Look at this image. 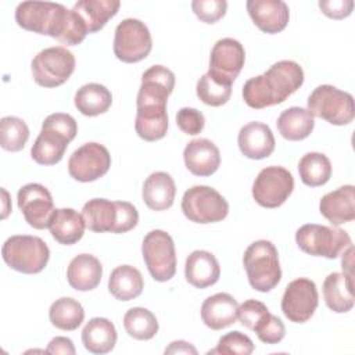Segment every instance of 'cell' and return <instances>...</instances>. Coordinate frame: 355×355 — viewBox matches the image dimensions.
<instances>
[{"label": "cell", "instance_id": "cell-3", "mask_svg": "<svg viewBox=\"0 0 355 355\" xmlns=\"http://www.w3.org/2000/svg\"><path fill=\"white\" fill-rule=\"evenodd\" d=\"M76 133L78 125L72 115L64 112L50 114L43 121L42 130L31 148L32 159L39 165L58 164Z\"/></svg>", "mask_w": 355, "mask_h": 355}, {"label": "cell", "instance_id": "cell-42", "mask_svg": "<svg viewBox=\"0 0 355 355\" xmlns=\"http://www.w3.org/2000/svg\"><path fill=\"white\" fill-rule=\"evenodd\" d=\"M178 128L190 136H196L202 132L205 126V118L201 111L190 107H183L176 114Z\"/></svg>", "mask_w": 355, "mask_h": 355}, {"label": "cell", "instance_id": "cell-29", "mask_svg": "<svg viewBox=\"0 0 355 355\" xmlns=\"http://www.w3.org/2000/svg\"><path fill=\"white\" fill-rule=\"evenodd\" d=\"M323 298L330 311L345 313L354 306V282L344 273L333 272L323 282Z\"/></svg>", "mask_w": 355, "mask_h": 355}, {"label": "cell", "instance_id": "cell-35", "mask_svg": "<svg viewBox=\"0 0 355 355\" xmlns=\"http://www.w3.org/2000/svg\"><path fill=\"white\" fill-rule=\"evenodd\" d=\"M301 182L309 187L323 186L331 176V162L322 153H306L298 162Z\"/></svg>", "mask_w": 355, "mask_h": 355}, {"label": "cell", "instance_id": "cell-9", "mask_svg": "<svg viewBox=\"0 0 355 355\" xmlns=\"http://www.w3.org/2000/svg\"><path fill=\"white\" fill-rule=\"evenodd\" d=\"M184 216L196 223H214L223 220L229 214L225 197L209 186H193L182 198Z\"/></svg>", "mask_w": 355, "mask_h": 355}, {"label": "cell", "instance_id": "cell-44", "mask_svg": "<svg viewBox=\"0 0 355 355\" xmlns=\"http://www.w3.org/2000/svg\"><path fill=\"white\" fill-rule=\"evenodd\" d=\"M118 219L114 233H126L132 230L139 222V212L136 207L128 201H116Z\"/></svg>", "mask_w": 355, "mask_h": 355}, {"label": "cell", "instance_id": "cell-15", "mask_svg": "<svg viewBox=\"0 0 355 355\" xmlns=\"http://www.w3.org/2000/svg\"><path fill=\"white\" fill-rule=\"evenodd\" d=\"M65 8L50 1H22L15 8V22L25 31L53 37Z\"/></svg>", "mask_w": 355, "mask_h": 355}, {"label": "cell", "instance_id": "cell-17", "mask_svg": "<svg viewBox=\"0 0 355 355\" xmlns=\"http://www.w3.org/2000/svg\"><path fill=\"white\" fill-rule=\"evenodd\" d=\"M244 61L245 51L243 44L236 39L223 37L219 39L211 50L208 72L232 85L244 67Z\"/></svg>", "mask_w": 355, "mask_h": 355}, {"label": "cell", "instance_id": "cell-31", "mask_svg": "<svg viewBox=\"0 0 355 355\" xmlns=\"http://www.w3.org/2000/svg\"><path fill=\"white\" fill-rule=\"evenodd\" d=\"M276 126L286 140L300 141L312 133L315 119L306 108L290 107L279 115Z\"/></svg>", "mask_w": 355, "mask_h": 355}, {"label": "cell", "instance_id": "cell-34", "mask_svg": "<svg viewBox=\"0 0 355 355\" xmlns=\"http://www.w3.org/2000/svg\"><path fill=\"white\" fill-rule=\"evenodd\" d=\"M49 318L54 327L64 331H72L82 324L85 311L79 301L71 297H61L51 304Z\"/></svg>", "mask_w": 355, "mask_h": 355}, {"label": "cell", "instance_id": "cell-20", "mask_svg": "<svg viewBox=\"0 0 355 355\" xmlns=\"http://www.w3.org/2000/svg\"><path fill=\"white\" fill-rule=\"evenodd\" d=\"M186 168L196 176H211L220 165V153L214 141L194 139L183 150Z\"/></svg>", "mask_w": 355, "mask_h": 355}, {"label": "cell", "instance_id": "cell-19", "mask_svg": "<svg viewBox=\"0 0 355 355\" xmlns=\"http://www.w3.org/2000/svg\"><path fill=\"white\" fill-rule=\"evenodd\" d=\"M241 154L250 159L268 158L275 150V136L272 129L262 122H248L244 125L237 137Z\"/></svg>", "mask_w": 355, "mask_h": 355}, {"label": "cell", "instance_id": "cell-24", "mask_svg": "<svg viewBox=\"0 0 355 355\" xmlns=\"http://www.w3.org/2000/svg\"><path fill=\"white\" fill-rule=\"evenodd\" d=\"M103 276L101 262L90 254H79L68 265L67 280L76 291L94 290Z\"/></svg>", "mask_w": 355, "mask_h": 355}, {"label": "cell", "instance_id": "cell-39", "mask_svg": "<svg viewBox=\"0 0 355 355\" xmlns=\"http://www.w3.org/2000/svg\"><path fill=\"white\" fill-rule=\"evenodd\" d=\"M254 351L252 340L244 333L234 330L222 336L218 341L216 348L208 351V354L220 355H250Z\"/></svg>", "mask_w": 355, "mask_h": 355}, {"label": "cell", "instance_id": "cell-7", "mask_svg": "<svg viewBox=\"0 0 355 355\" xmlns=\"http://www.w3.org/2000/svg\"><path fill=\"white\" fill-rule=\"evenodd\" d=\"M308 111L331 125L343 126L354 121L355 107L354 97L331 85H320L309 94Z\"/></svg>", "mask_w": 355, "mask_h": 355}, {"label": "cell", "instance_id": "cell-23", "mask_svg": "<svg viewBox=\"0 0 355 355\" xmlns=\"http://www.w3.org/2000/svg\"><path fill=\"white\" fill-rule=\"evenodd\" d=\"M220 276V266L215 255L205 250L193 251L184 263V277L196 288L214 286Z\"/></svg>", "mask_w": 355, "mask_h": 355}, {"label": "cell", "instance_id": "cell-28", "mask_svg": "<svg viewBox=\"0 0 355 355\" xmlns=\"http://www.w3.org/2000/svg\"><path fill=\"white\" fill-rule=\"evenodd\" d=\"M82 218L89 230L96 233H114L118 219L116 201L92 198L82 208Z\"/></svg>", "mask_w": 355, "mask_h": 355}, {"label": "cell", "instance_id": "cell-38", "mask_svg": "<svg viewBox=\"0 0 355 355\" xmlns=\"http://www.w3.org/2000/svg\"><path fill=\"white\" fill-rule=\"evenodd\" d=\"M197 97L207 105L220 107L227 103L232 94V85L226 83L209 72L204 73L197 82Z\"/></svg>", "mask_w": 355, "mask_h": 355}, {"label": "cell", "instance_id": "cell-47", "mask_svg": "<svg viewBox=\"0 0 355 355\" xmlns=\"http://www.w3.org/2000/svg\"><path fill=\"white\" fill-rule=\"evenodd\" d=\"M165 354H191V355H197V349L193 344L183 341V340H178V341H172L166 348H165Z\"/></svg>", "mask_w": 355, "mask_h": 355}, {"label": "cell", "instance_id": "cell-37", "mask_svg": "<svg viewBox=\"0 0 355 355\" xmlns=\"http://www.w3.org/2000/svg\"><path fill=\"white\" fill-rule=\"evenodd\" d=\"M29 139V128L18 116H3L0 119V146L6 151H21Z\"/></svg>", "mask_w": 355, "mask_h": 355}, {"label": "cell", "instance_id": "cell-8", "mask_svg": "<svg viewBox=\"0 0 355 355\" xmlns=\"http://www.w3.org/2000/svg\"><path fill=\"white\" fill-rule=\"evenodd\" d=\"M73 54L62 46L47 47L39 51L32 62L33 80L42 87H57L65 83L75 71Z\"/></svg>", "mask_w": 355, "mask_h": 355}, {"label": "cell", "instance_id": "cell-26", "mask_svg": "<svg viewBox=\"0 0 355 355\" xmlns=\"http://www.w3.org/2000/svg\"><path fill=\"white\" fill-rule=\"evenodd\" d=\"M176 186L166 172H153L143 184L141 196L144 204L153 211H165L173 205Z\"/></svg>", "mask_w": 355, "mask_h": 355}, {"label": "cell", "instance_id": "cell-2", "mask_svg": "<svg viewBox=\"0 0 355 355\" xmlns=\"http://www.w3.org/2000/svg\"><path fill=\"white\" fill-rule=\"evenodd\" d=\"M169 92L157 83H141L136 98L135 129L146 141H157L168 132L166 101Z\"/></svg>", "mask_w": 355, "mask_h": 355}, {"label": "cell", "instance_id": "cell-4", "mask_svg": "<svg viewBox=\"0 0 355 355\" xmlns=\"http://www.w3.org/2000/svg\"><path fill=\"white\" fill-rule=\"evenodd\" d=\"M243 263L248 283L257 291L268 293L273 290L282 279L279 252L269 240L251 243L244 251Z\"/></svg>", "mask_w": 355, "mask_h": 355}, {"label": "cell", "instance_id": "cell-12", "mask_svg": "<svg viewBox=\"0 0 355 355\" xmlns=\"http://www.w3.org/2000/svg\"><path fill=\"white\" fill-rule=\"evenodd\" d=\"M294 190V178L283 166L263 168L254 180L252 197L263 208H277L286 202Z\"/></svg>", "mask_w": 355, "mask_h": 355}, {"label": "cell", "instance_id": "cell-30", "mask_svg": "<svg viewBox=\"0 0 355 355\" xmlns=\"http://www.w3.org/2000/svg\"><path fill=\"white\" fill-rule=\"evenodd\" d=\"M144 288V280L139 269L130 265L116 266L108 279V291L119 301L137 298Z\"/></svg>", "mask_w": 355, "mask_h": 355}, {"label": "cell", "instance_id": "cell-48", "mask_svg": "<svg viewBox=\"0 0 355 355\" xmlns=\"http://www.w3.org/2000/svg\"><path fill=\"white\" fill-rule=\"evenodd\" d=\"M354 247H352V244L343 252V258H341V268H343V272H344V275L349 279V280H352V277H354V275H352V265H354ZM354 282V280H352Z\"/></svg>", "mask_w": 355, "mask_h": 355}, {"label": "cell", "instance_id": "cell-36", "mask_svg": "<svg viewBox=\"0 0 355 355\" xmlns=\"http://www.w3.org/2000/svg\"><path fill=\"white\" fill-rule=\"evenodd\" d=\"M123 327L135 340H151L158 333V322L155 315L147 308L135 306L126 311L123 316Z\"/></svg>", "mask_w": 355, "mask_h": 355}, {"label": "cell", "instance_id": "cell-5", "mask_svg": "<svg viewBox=\"0 0 355 355\" xmlns=\"http://www.w3.org/2000/svg\"><path fill=\"white\" fill-rule=\"evenodd\" d=\"M1 257L11 269L25 275H35L46 268L50 259V250L44 240L37 236L15 234L4 241Z\"/></svg>", "mask_w": 355, "mask_h": 355}, {"label": "cell", "instance_id": "cell-45", "mask_svg": "<svg viewBox=\"0 0 355 355\" xmlns=\"http://www.w3.org/2000/svg\"><path fill=\"white\" fill-rule=\"evenodd\" d=\"M318 4L322 12L333 19L347 18L354 8L352 0H320Z\"/></svg>", "mask_w": 355, "mask_h": 355}, {"label": "cell", "instance_id": "cell-6", "mask_svg": "<svg viewBox=\"0 0 355 355\" xmlns=\"http://www.w3.org/2000/svg\"><path fill=\"white\" fill-rule=\"evenodd\" d=\"M298 248L313 257L334 259L340 257L352 243L347 232L324 225L306 223L295 232Z\"/></svg>", "mask_w": 355, "mask_h": 355}, {"label": "cell", "instance_id": "cell-1", "mask_svg": "<svg viewBox=\"0 0 355 355\" xmlns=\"http://www.w3.org/2000/svg\"><path fill=\"white\" fill-rule=\"evenodd\" d=\"M304 83V71L295 61L275 62L262 75L250 78L243 86V98L254 110L286 101Z\"/></svg>", "mask_w": 355, "mask_h": 355}, {"label": "cell", "instance_id": "cell-21", "mask_svg": "<svg viewBox=\"0 0 355 355\" xmlns=\"http://www.w3.org/2000/svg\"><path fill=\"white\" fill-rule=\"evenodd\" d=\"M320 214L334 226L355 219V187L341 186L324 194L319 202Z\"/></svg>", "mask_w": 355, "mask_h": 355}, {"label": "cell", "instance_id": "cell-22", "mask_svg": "<svg viewBox=\"0 0 355 355\" xmlns=\"http://www.w3.org/2000/svg\"><path fill=\"white\" fill-rule=\"evenodd\" d=\"M239 304L227 293H216L201 305V320L212 330H222L237 320Z\"/></svg>", "mask_w": 355, "mask_h": 355}, {"label": "cell", "instance_id": "cell-27", "mask_svg": "<svg viewBox=\"0 0 355 355\" xmlns=\"http://www.w3.org/2000/svg\"><path fill=\"white\" fill-rule=\"evenodd\" d=\"M116 330L114 323L107 318H93L90 319L82 330V344L83 347L97 355L107 354L114 349L116 344Z\"/></svg>", "mask_w": 355, "mask_h": 355}, {"label": "cell", "instance_id": "cell-41", "mask_svg": "<svg viewBox=\"0 0 355 355\" xmlns=\"http://www.w3.org/2000/svg\"><path fill=\"white\" fill-rule=\"evenodd\" d=\"M191 10L197 18L205 24H215L225 17L227 3L225 0H194Z\"/></svg>", "mask_w": 355, "mask_h": 355}, {"label": "cell", "instance_id": "cell-16", "mask_svg": "<svg viewBox=\"0 0 355 355\" xmlns=\"http://www.w3.org/2000/svg\"><path fill=\"white\" fill-rule=\"evenodd\" d=\"M17 201L29 226L39 230L49 227L54 204L50 191L43 184L28 183L22 186L17 193Z\"/></svg>", "mask_w": 355, "mask_h": 355}, {"label": "cell", "instance_id": "cell-18", "mask_svg": "<svg viewBox=\"0 0 355 355\" xmlns=\"http://www.w3.org/2000/svg\"><path fill=\"white\" fill-rule=\"evenodd\" d=\"M245 6L252 22L265 33H279L288 24L290 10L282 0H248Z\"/></svg>", "mask_w": 355, "mask_h": 355}, {"label": "cell", "instance_id": "cell-43", "mask_svg": "<svg viewBox=\"0 0 355 355\" xmlns=\"http://www.w3.org/2000/svg\"><path fill=\"white\" fill-rule=\"evenodd\" d=\"M269 312L268 306L258 300H247L237 309V319L248 330H254L257 323Z\"/></svg>", "mask_w": 355, "mask_h": 355}, {"label": "cell", "instance_id": "cell-32", "mask_svg": "<svg viewBox=\"0 0 355 355\" xmlns=\"http://www.w3.org/2000/svg\"><path fill=\"white\" fill-rule=\"evenodd\" d=\"M73 104L82 115L97 116L110 110L112 94L100 83H86L76 90Z\"/></svg>", "mask_w": 355, "mask_h": 355}, {"label": "cell", "instance_id": "cell-10", "mask_svg": "<svg viewBox=\"0 0 355 355\" xmlns=\"http://www.w3.org/2000/svg\"><path fill=\"white\" fill-rule=\"evenodd\" d=\"M146 266L155 282H168L176 272V251L169 233L155 229L146 234L141 244Z\"/></svg>", "mask_w": 355, "mask_h": 355}, {"label": "cell", "instance_id": "cell-46", "mask_svg": "<svg viewBox=\"0 0 355 355\" xmlns=\"http://www.w3.org/2000/svg\"><path fill=\"white\" fill-rule=\"evenodd\" d=\"M47 354H64V355H75L76 349L73 343L68 337H54L49 343L46 348Z\"/></svg>", "mask_w": 355, "mask_h": 355}, {"label": "cell", "instance_id": "cell-40", "mask_svg": "<svg viewBox=\"0 0 355 355\" xmlns=\"http://www.w3.org/2000/svg\"><path fill=\"white\" fill-rule=\"evenodd\" d=\"M258 338L265 344H277L284 338L286 327L284 323L270 312H268L254 327Z\"/></svg>", "mask_w": 355, "mask_h": 355}, {"label": "cell", "instance_id": "cell-14", "mask_svg": "<svg viewBox=\"0 0 355 355\" xmlns=\"http://www.w3.org/2000/svg\"><path fill=\"white\" fill-rule=\"evenodd\" d=\"M319 304L316 284L306 279L298 277L290 282L282 297V311L284 316L294 323L308 322Z\"/></svg>", "mask_w": 355, "mask_h": 355}, {"label": "cell", "instance_id": "cell-11", "mask_svg": "<svg viewBox=\"0 0 355 355\" xmlns=\"http://www.w3.org/2000/svg\"><path fill=\"white\" fill-rule=\"evenodd\" d=\"M153 49V40L144 22L136 18H126L118 24L114 36V54L122 62H139Z\"/></svg>", "mask_w": 355, "mask_h": 355}, {"label": "cell", "instance_id": "cell-33", "mask_svg": "<svg viewBox=\"0 0 355 355\" xmlns=\"http://www.w3.org/2000/svg\"><path fill=\"white\" fill-rule=\"evenodd\" d=\"M119 7L121 3L118 0H80L73 4L72 10L85 21L89 33H94L104 28Z\"/></svg>", "mask_w": 355, "mask_h": 355}, {"label": "cell", "instance_id": "cell-13", "mask_svg": "<svg viewBox=\"0 0 355 355\" xmlns=\"http://www.w3.org/2000/svg\"><path fill=\"white\" fill-rule=\"evenodd\" d=\"M111 166L110 151L100 143H85L68 159V172L78 182L87 183L103 178Z\"/></svg>", "mask_w": 355, "mask_h": 355}, {"label": "cell", "instance_id": "cell-25", "mask_svg": "<svg viewBox=\"0 0 355 355\" xmlns=\"http://www.w3.org/2000/svg\"><path fill=\"white\" fill-rule=\"evenodd\" d=\"M85 227L82 214H78L72 208H55L49 222V230L53 239L64 245L78 243L83 237Z\"/></svg>", "mask_w": 355, "mask_h": 355}, {"label": "cell", "instance_id": "cell-49", "mask_svg": "<svg viewBox=\"0 0 355 355\" xmlns=\"http://www.w3.org/2000/svg\"><path fill=\"white\" fill-rule=\"evenodd\" d=\"M1 193H3V196H4V209H3V215H1V219H4V218L8 215V212H10L11 209L7 207V202H8V194H7V191H6L4 189H1Z\"/></svg>", "mask_w": 355, "mask_h": 355}]
</instances>
